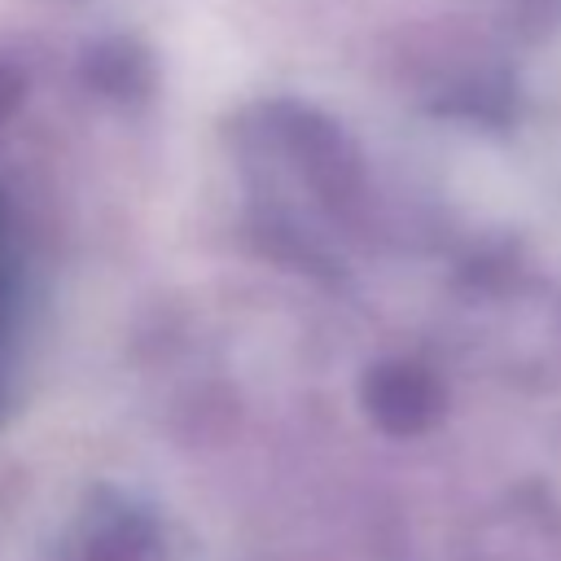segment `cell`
Listing matches in <instances>:
<instances>
[{"label": "cell", "mask_w": 561, "mask_h": 561, "mask_svg": "<svg viewBox=\"0 0 561 561\" xmlns=\"http://www.w3.org/2000/svg\"><path fill=\"white\" fill-rule=\"evenodd\" d=\"M421 386L416 381H408V377H386V386L377 390V408L394 421L399 412H408V416H421Z\"/></svg>", "instance_id": "obj_1"}]
</instances>
